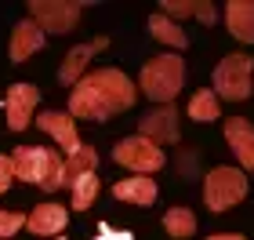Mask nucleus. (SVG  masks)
<instances>
[{
  "label": "nucleus",
  "instance_id": "obj_1",
  "mask_svg": "<svg viewBox=\"0 0 254 240\" xmlns=\"http://www.w3.org/2000/svg\"><path fill=\"white\" fill-rule=\"evenodd\" d=\"M134 106V84L120 70H95L69 95V117L73 120H109Z\"/></svg>",
  "mask_w": 254,
  "mask_h": 240
},
{
  "label": "nucleus",
  "instance_id": "obj_2",
  "mask_svg": "<svg viewBox=\"0 0 254 240\" xmlns=\"http://www.w3.org/2000/svg\"><path fill=\"white\" fill-rule=\"evenodd\" d=\"M11 171H15V178L40 186L48 193L65 186V160L48 146H18L11 153Z\"/></svg>",
  "mask_w": 254,
  "mask_h": 240
},
{
  "label": "nucleus",
  "instance_id": "obj_3",
  "mask_svg": "<svg viewBox=\"0 0 254 240\" xmlns=\"http://www.w3.org/2000/svg\"><path fill=\"white\" fill-rule=\"evenodd\" d=\"M182 80H186V66H182L178 55H156V59H149L142 66L138 87H142L153 102L167 106V102L182 91Z\"/></svg>",
  "mask_w": 254,
  "mask_h": 240
},
{
  "label": "nucleus",
  "instance_id": "obj_4",
  "mask_svg": "<svg viewBox=\"0 0 254 240\" xmlns=\"http://www.w3.org/2000/svg\"><path fill=\"white\" fill-rule=\"evenodd\" d=\"M254 87V62L247 55H229L218 62L214 70V95H222L229 102H244Z\"/></svg>",
  "mask_w": 254,
  "mask_h": 240
},
{
  "label": "nucleus",
  "instance_id": "obj_5",
  "mask_svg": "<svg viewBox=\"0 0 254 240\" xmlns=\"http://www.w3.org/2000/svg\"><path fill=\"white\" fill-rule=\"evenodd\" d=\"M244 197H247V178L236 167H214L203 178V200H207L211 211H229Z\"/></svg>",
  "mask_w": 254,
  "mask_h": 240
},
{
  "label": "nucleus",
  "instance_id": "obj_6",
  "mask_svg": "<svg viewBox=\"0 0 254 240\" xmlns=\"http://www.w3.org/2000/svg\"><path fill=\"white\" fill-rule=\"evenodd\" d=\"M113 160L124 164V167H131L134 175H153V171H160V167L167 164V160H164V150H160L156 142L142 139V135H131V139L117 142Z\"/></svg>",
  "mask_w": 254,
  "mask_h": 240
},
{
  "label": "nucleus",
  "instance_id": "obj_7",
  "mask_svg": "<svg viewBox=\"0 0 254 240\" xmlns=\"http://www.w3.org/2000/svg\"><path fill=\"white\" fill-rule=\"evenodd\" d=\"M80 11L84 4H73V0H33L29 15L44 33H69L80 22Z\"/></svg>",
  "mask_w": 254,
  "mask_h": 240
},
{
  "label": "nucleus",
  "instance_id": "obj_8",
  "mask_svg": "<svg viewBox=\"0 0 254 240\" xmlns=\"http://www.w3.org/2000/svg\"><path fill=\"white\" fill-rule=\"evenodd\" d=\"M40 106V91L33 84H11L4 95V113H7V128L11 131H26L33 120V109Z\"/></svg>",
  "mask_w": 254,
  "mask_h": 240
},
{
  "label": "nucleus",
  "instance_id": "obj_9",
  "mask_svg": "<svg viewBox=\"0 0 254 240\" xmlns=\"http://www.w3.org/2000/svg\"><path fill=\"white\" fill-rule=\"evenodd\" d=\"M37 128H40V131H48V135H51V139L62 146L65 153H76L80 146H84V142L76 139V120L69 117V113L44 109V113H37Z\"/></svg>",
  "mask_w": 254,
  "mask_h": 240
},
{
  "label": "nucleus",
  "instance_id": "obj_10",
  "mask_svg": "<svg viewBox=\"0 0 254 240\" xmlns=\"http://www.w3.org/2000/svg\"><path fill=\"white\" fill-rule=\"evenodd\" d=\"M138 135L149 142H178V109L175 106H160L153 109L149 117H142V124H138Z\"/></svg>",
  "mask_w": 254,
  "mask_h": 240
},
{
  "label": "nucleus",
  "instance_id": "obj_11",
  "mask_svg": "<svg viewBox=\"0 0 254 240\" xmlns=\"http://www.w3.org/2000/svg\"><path fill=\"white\" fill-rule=\"evenodd\" d=\"M106 48H109V37H98V40H91V44L73 48V51L65 55L62 70H59V80H62V84H69V87H76L80 80H84V73H87V62L95 59L98 51H106Z\"/></svg>",
  "mask_w": 254,
  "mask_h": 240
},
{
  "label": "nucleus",
  "instance_id": "obj_12",
  "mask_svg": "<svg viewBox=\"0 0 254 240\" xmlns=\"http://www.w3.org/2000/svg\"><path fill=\"white\" fill-rule=\"evenodd\" d=\"M65 222H69V215H65L62 204H37V208L26 215V230L33 237H51V240L62 237Z\"/></svg>",
  "mask_w": 254,
  "mask_h": 240
},
{
  "label": "nucleus",
  "instance_id": "obj_13",
  "mask_svg": "<svg viewBox=\"0 0 254 240\" xmlns=\"http://www.w3.org/2000/svg\"><path fill=\"white\" fill-rule=\"evenodd\" d=\"M225 139L233 146L236 160L244 164L247 171H254V124L244 117H229L225 120Z\"/></svg>",
  "mask_w": 254,
  "mask_h": 240
},
{
  "label": "nucleus",
  "instance_id": "obj_14",
  "mask_svg": "<svg viewBox=\"0 0 254 240\" xmlns=\"http://www.w3.org/2000/svg\"><path fill=\"white\" fill-rule=\"evenodd\" d=\"M44 48V29L37 26L33 18H22L18 26H15V33H11V62H26L29 55H37Z\"/></svg>",
  "mask_w": 254,
  "mask_h": 240
},
{
  "label": "nucleus",
  "instance_id": "obj_15",
  "mask_svg": "<svg viewBox=\"0 0 254 240\" xmlns=\"http://www.w3.org/2000/svg\"><path fill=\"white\" fill-rule=\"evenodd\" d=\"M156 182L149 178V175H131V178H124L113 186V197L124 200V204H142V208H149V204L156 200Z\"/></svg>",
  "mask_w": 254,
  "mask_h": 240
},
{
  "label": "nucleus",
  "instance_id": "obj_16",
  "mask_svg": "<svg viewBox=\"0 0 254 240\" xmlns=\"http://www.w3.org/2000/svg\"><path fill=\"white\" fill-rule=\"evenodd\" d=\"M225 26L240 44H254V4L251 0H233L225 7Z\"/></svg>",
  "mask_w": 254,
  "mask_h": 240
},
{
  "label": "nucleus",
  "instance_id": "obj_17",
  "mask_svg": "<svg viewBox=\"0 0 254 240\" xmlns=\"http://www.w3.org/2000/svg\"><path fill=\"white\" fill-rule=\"evenodd\" d=\"M149 33H153L160 44H167V48H186V29H182L175 18L153 15V18H149Z\"/></svg>",
  "mask_w": 254,
  "mask_h": 240
},
{
  "label": "nucleus",
  "instance_id": "obj_18",
  "mask_svg": "<svg viewBox=\"0 0 254 240\" xmlns=\"http://www.w3.org/2000/svg\"><path fill=\"white\" fill-rule=\"evenodd\" d=\"M95 164H98L95 146H80L76 153H69V157H65V186H73V182H76L80 175L95 171Z\"/></svg>",
  "mask_w": 254,
  "mask_h": 240
},
{
  "label": "nucleus",
  "instance_id": "obj_19",
  "mask_svg": "<svg viewBox=\"0 0 254 240\" xmlns=\"http://www.w3.org/2000/svg\"><path fill=\"white\" fill-rule=\"evenodd\" d=\"M164 230L175 237V240H186V237L196 233V215H192L189 208H171V211L164 215Z\"/></svg>",
  "mask_w": 254,
  "mask_h": 240
},
{
  "label": "nucleus",
  "instance_id": "obj_20",
  "mask_svg": "<svg viewBox=\"0 0 254 240\" xmlns=\"http://www.w3.org/2000/svg\"><path fill=\"white\" fill-rule=\"evenodd\" d=\"M69 189H73V208H76V211H87L91 204H95V197H98V171L80 175Z\"/></svg>",
  "mask_w": 254,
  "mask_h": 240
},
{
  "label": "nucleus",
  "instance_id": "obj_21",
  "mask_svg": "<svg viewBox=\"0 0 254 240\" xmlns=\"http://www.w3.org/2000/svg\"><path fill=\"white\" fill-rule=\"evenodd\" d=\"M189 117L192 120H218L222 117V106H218L214 91H196L192 102H189Z\"/></svg>",
  "mask_w": 254,
  "mask_h": 240
},
{
  "label": "nucleus",
  "instance_id": "obj_22",
  "mask_svg": "<svg viewBox=\"0 0 254 240\" xmlns=\"http://www.w3.org/2000/svg\"><path fill=\"white\" fill-rule=\"evenodd\" d=\"M22 226H26V215H18V211H0V240H4V237H15Z\"/></svg>",
  "mask_w": 254,
  "mask_h": 240
},
{
  "label": "nucleus",
  "instance_id": "obj_23",
  "mask_svg": "<svg viewBox=\"0 0 254 240\" xmlns=\"http://www.w3.org/2000/svg\"><path fill=\"white\" fill-rule=\"evenodd\" d=\"M192 15L203 22V26H214L218 22V15H214V4L211 0H192Z\"/></svg>",
  "mask_w": 254,
  "mask_h": 240
},
{
  "label": "nucleus",
  "instance_id": "obj_24",
  "mask_svg": "<svg viewBox=\"0 0 254 240\" xmlns=\"http://www.w3.org/2000/svg\"><path fill=\"white\" fill-rule=\"evenodd\" d=\"M95 240H134V233H127V230H113L109 222H98V237Z\"/></svg>",
  "mask_w": 254,
  "mask_h": 240
},
{
  "label": "nucleus",
  "instance_id": "obj_25",
  "mask_svg": "<svg viewBox=\"0 0 254 240\" xmlns=\"http://www.w3.org/2000/svg\"><path fill=\"white\" fill-rule=\"evenodd\" d=\"M178 171H182V175H186V178H192L196 171H200V167H196V153L182 150V153H178Z\"/></svg>",
  "mask_w": 254,
  "mask_h": 240
},
{
  "label": "nucleus",
  "instance_id": "obj_26",
  "mask_svg": "<svg viewBox=\"0 0 254 240\" xmlns=\"http://www.w3.org/2000/svg\"><path fill=\"white\" fill-rule=\"evenodd\" d=\"M11 182H15V171H11V157L0 153V193H7Z\"/></svg>",
  "mask_w": 254,
  "mask_h": 240
},
{
  "label": "nucleus",
  "instance_id": "obj_27",
  "mask_svg": "<svg viewBox=\"0 0 254 240\" xmlns=\"http://www.w3.org/2000/svg\"><path fill=\"white\" fill-rule=\"evenodd\" d=\"M207 240H247V237H236V233H214V237H207Z\"/></svg>",
  "mask_w": 254,
  "mask_h": 240
},
{
  "label": "nucleus",
  "instance_id": "obj_28",
  "mask_svg": "<svg viewBox=\"0 0 254 240\" xmlns=\"http://www.w3.org/2000/svg\"><path fill=\"white\" fill-rule=\"evenodd\" d=\"M55 240H65V237H55Z\"/></svg>",
  "mask_w": 254,
  "mask_h": 240
}]
</instances>
